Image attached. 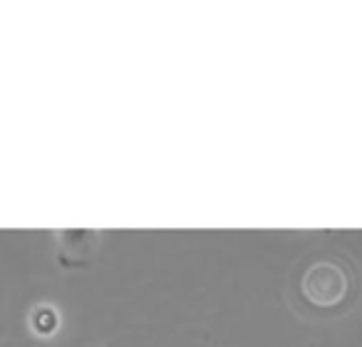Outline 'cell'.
Wrapping results in <instances>:
<instances>
[{
    "mask_svg": "<svg viewBox=\"0 0 362 347\" xmlns=\"http://www.w3.org/2000/svg\"><path fill=\"white\" fill-rule=\"evenodd\" d=\"M30 327L37 335L50 337L52 332L60 327V312L52 305H37L35 310L30 312Z\"/></svg>",
    "mask_w": 362,
    "mask_h": 347,
    "instance_id": "6da1fadb",
    "label": "cell"
}]
</instances>
